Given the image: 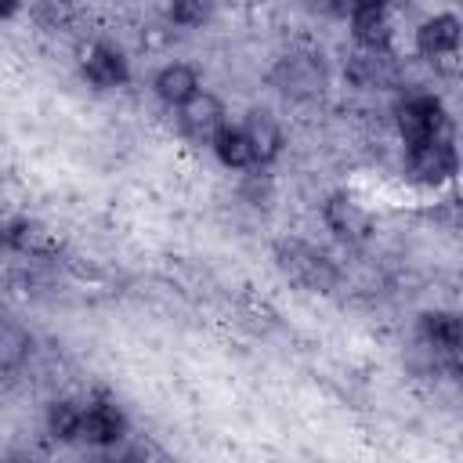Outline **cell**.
<instances>
[{
  "label": "cell",
  "instance_id": "6da1fadb",
  "mask_svg": "<svg viewBox=\"0 0 463 463\" xmlns=\"http://www.w3.org/2000/svg\"><path fill=\"white\" fill-rule=\"evenodd\" d=\"M275 260L282 268V275L304 289H315V293H329L336 286V268L329 264V257H322L318 250H311L307 242H279L275 250Z\"/></svg>",
  "mask_w": 463,
  "mask_h": 463
},
{
  "label": "cell",
  "instance_id": "3957f363",
  "mask_svg": "<svg viewBox=\"0 0 463 463\" xmlns=\"http://www.w3.org/2000/svg\"><path fill=\"white\" fill-rule=\"evenodd\" d=\"M275 83L289 98H318L326 90V69L318 54L311 51H293L275 65Z\"/></svg>",
  "mask_w": 463,
  "mask_h": 463
},
{
  "label": "cell",
  "instance_id": "8992f818",
  "mask_svg": "<svg viewBox=\"0 0 463 463\" xmlns=\"http://www.w3.org/2000/svg\"><path fill=\"white\" fill-rule=\"evenodd\" d=\"M83 76L98 90H112V87H123L130 80V65L123 58V51H116L112 43H94L83 58Z\"/></svg>",
  "mask_w": 463,
  "mask_h": 463
},
{
  "label": "cell",
  "instance_id": "8fae6325",
  "mask_svg": "<svg viewBox=\"0 0 463 463\" xmlns=\"http://www.w3.org/2000/svg\"><path fill=\"white\" fill-rule=\"evenodd\" d=\"M156 94L166 101V105H188L195 94H199V72L184 61H170L156 72Z\"/></svg>",
  "mask_w": 463,
  "mask_h": 463
},
{
  "label": "cell",
  "instance_id": "44dd1931",
  "mask_svg": "<svg viewBox=\"0 0 463 463\" xmlns=\"http://www.w3.org/2000/svg\"><path fill=\"white\" fill-rule=\"evenodd\" d=\"M11 14H18V4H11V0L0 4V18H11Z\"/></svg>",
  "mask_w": 463,
  "mask_h": 463
},
{
  "label": "cell",
  "instance_id": "ba28073f",
  "mask_svg": "<svg viewBox=\"0 0 463 463\" xmlns=\"http://www.w3.org/2000/svg\"><path fill=\"white\" fill-rule=\"evenodd\" d=\"M322 221H326V228H329L336 239H344V242H362V239L369 235V213H365L351 195H333V199H326Z\"/></svg>",
  "mask_w": 463,
  "mask_h": 463
},
{
  "label": "cell",
  "instance_id": "30bf717a",
  "mask_svg": "<svg viewBox=\"0 0 463 463\" xmlns=\"http://www.w3.org/2000/svg\"><path fill=\"white\" fill-rule=\"evenodd\" d=\"M242 134H246V141L253 148L257 166L279 159V152H282V127H279V119L268 109H253L246 116V123H242Z\"/></svg>",
  "mask_w": 463,
  "mask_h": 463
},
{
  "label": "cell",
  "instance_id": "4fadbf2b",
  "mask_svg": "<svg viewBox=\"0 0 463 463\" xmlns=\"http://www.w3.org/2000/svg\"><path fill=\"white\" fill-rule=\"evenodd\" d=\"M210 145H213L217 159H221L224 166H232V170H250V166H257L253 148H250V141H246L242 127H224Z\"/></svg>",
  "mask_w": 463,
  "mask_h": 463
},
{
  "label": "cell",
  "instance_id": "9a60e30c",
  "mask_svg": "<svg viewBox=\"0 0 463 463\" xmlns=\"http://www.w3.org/2000/svg\"><path fill=\"white\" fill-rule=\"evenodd\" d=\"M80 416H83V409L76 402H54L47 409V430L58 441H72V438H80Z\"/></svg>",
  "mask_w": 463,
  "mask_h": 463
},
{
  "label": "cell",
  "instance_id": "ffe728a7",
  "mask_svg": "<svg viewBox=\"0 0 463 463\" xmlns=\"http://www.w3.org/2000/svg\"><path fill=\"white\" fill-rule=\"evenodd\" d=\"M105 463H148V456L134 445H109V456Z\"/></svg>",
  "mask_w": 463,
  "mask_h": 463
},
{
  "label": "cell",
  "instance_id": "5bb4252c",
  "mask_svg": "<svg viewBox=\"0 0 463 463\" xmlns=\"http://www.w3.org/2000/svg\"><path fill=\"white\" fill-rule=\"evenodd\" d=\"M423 333H427V340H430L438 351H449V354L459 347V336H463L459 318H456V315H449V311L423 315Z\"/></svg>",
  "mask_w": 463,
  "mask_h": 463
},
{
  "label": "cell",
  "instance_id": "5b68a950",
  "mask_svg": "<svg viewBox=\"0 0 463 463\" xmlns=\"http://www.w3.org/2000/svg\"><path fill=\"white\" fill-rule=\"evenodd\" d=\"M351 33L369 54H383L391 47V14L383 4H354L351 7Z\"/></svg>",
  "mask_w": 463,
  "mask_h": 463
},
{
  "label": "cell",
  "instance_id": "d6986e66",
  "mask_svg": "<svg viewBox=\"0 0 463 463\" xmlns=\"http://www.w3.org/2000/svg\"><path fill=\"white\" fill-rule=\"evenodd\" d=\"M242 195H246L253 206H268V199H271V181L260 177V174H250L246 184H242Z\"/></svg>",
  "mask_w": 463,
  "mask_h": 463
},
{
  "label": "cell",
  "instance_id": "277c9868",
  "mask_svg": "<svg viewBox=\"0 0 463 463\" xmlns=\"http://www.w3.org/2000/svg\"><path fill=\"white\" fill-rule=\"evenodd\" d=\"M456 174V152L449 141H430L420 148H409V177L416 184H441Z\"/></svg>",
  "mask_w": 463,
  "mask_h": 463
},
{
  "label": "cell",
  "instance_id": "7c38bea8",
  "mask_svg": "<svg viewBox=\"0 0 463 463\" xmlns=\"http://www.w3.org/2000/svg\"><path fill=\"white\" fill-rule=\"evenodd\" d=\"M416 43L427 58H441L452 54L459 43V18L456 14H434L416 29Z\"/></svg>",
  "mask_w": 463,
  "mask_h": 463
},
{
  "label": "cell",
  "instance_id": "e0dca14e",
  "mask_svg": "<svg viewBox=\"0 0 463 463\" xmlns=\"http://www.w3.org/2000/svg\"><path fill=\"white\" fill-rule=\"evenodd\" d=\"M7 246L11 250H22V253H47L51 250V235L40 224L18 221V224L7 228Z\"/></svg>",
  "mask_w": 463,
  "mask_h": 463
},
{
  "label": "cell",
  "instance_id": "9c48e42d",
  "mask_svg": "<svg viewBox=\"0 0 463 463\" xmlns=\"http://www.w3.org/2000/svg\"><path fill=\"white\" fill-rule=\"evenodd\" d=\"M181 127L195 137V141H213L228 123H224V105L213 98V94H206V90H199L188 105H181Z\"/></svg>",
  "mask_w": 463,
  "mask_h": 463
},
{
  "label": "cell",
  "instance_id": "52a82bcc",
  "mask_svg": "<svg viewBox=\"0 0 463 463\" xmlns=\"http://www.w3.org/2000/svg\"><path fill=\"white\" fill-rule=\"evenodd\" d=\"M123 434H127V416H123L116 405L94 402V405L83 409V416H80V438H83V441L109 449V445H119Z\"/></svg>",
  "mask_w": 463,
  "mask_h": 463
},
{
  "label": "cell",
  "instance_id": "ac0fdd59",
  "mask_svg": "<svg viewBox=\"0 0 463 463\" xmlns=\"http://www.w3.org/2000/svg\"><path fill=\"white\" fill-rule=\"evenodd\" d=\"M203 18H206V7H203V4L181 0V4L170 7V22H174V25H199Z\"/></svg>",
  "mask_w": 463,
  "mask_h": 463
},
{
  "label": "cell",
  "instance_id": "7a4b0ae2",
  "mask_svg": "<svg viewBox=\"0 0 463 463\" xmlns=\"http://www.w3.org/2000/svg\"><path fill=\"white\" fill-rule=\"evenodd\" d=\"M445 127H449L445 109L430 94H416V98L398 105V130H402L409 148H420V145H430V141H445Z\"/></svg>",
  "mask_w": 463,
  "mask_h": 463
},
{
  "label": "cell",
  "instance_id": "2e32d148",
  "mask_svg": "<svg viewBox=\"0 0 463 463\" xmlns=\"http://www.w3.org/2000/svg\"><path fill=\"white\" fill-rule=\"evenodd\" d=\"M29 358V336L18 326H0V373L18 369Z\"/></svg>",
  "mask_w": 463,
  "mask_h": 463
}]
</instances>
